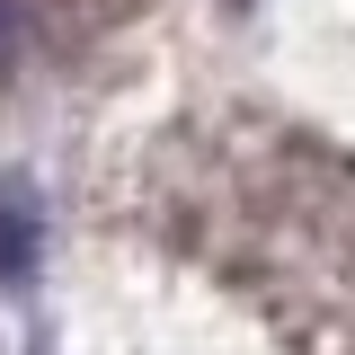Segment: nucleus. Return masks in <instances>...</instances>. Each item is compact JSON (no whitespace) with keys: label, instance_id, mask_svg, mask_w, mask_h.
<instances>
[{"label":"nucleus","instance_id":"f257e3e1","mask_svg":"<svg viewBox=\"0 0 355 355\" xmlns=\"http://www.w3.org/2000/svg\"><path fill=\"white\" fill-rule=\"evenodd\" d=\"M36 275V205L9 196L0 205V284H27Z\"/></svg>","mask_w":355,"mask_h":355},{"label":"nucleus","instance_id":"f03ea898","mask_svg":"<svg viewBox=\"0 0 355 355\" xmlns=\"http://www.w3.org/2000/svg\"><path fill=\"white\" fill-rule=\"evenodd\" d=\"M9 44H18V0H0V62H9Z\"/></svg>","mask_w":355,"mask_h":355}]
</instances>
